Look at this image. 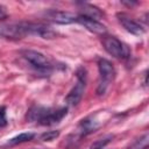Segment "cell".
Instances as JSON below:
<instances>
[{
  "instance_id": "cell-1",
  "label": "cell",
  "mask_w": 149,
  "mask_h": 149,
  "mask_svg": "<svg viewBox=\"0 0 149 149\" xmlns=\"http://www.w3.org/2000/svg\"><path fill=\"white\" fill-rule=\"evenodd\" d=\"M27 35H37L42 38H54L56 33L43 23L19 22L0 24V36L8 40H20Z\"/></svg>"
},
{
  "instance_id": "cell-2",
  "label": "cell",
  "mask_w": 149,
  "mask_h": 149,
  "mask_svg": "<svg viewBox=\"0 0 149 149\" xmlns=\"http://www.w3.org/2000/svg\"><path fill=\"white\" fill-rule=\"evenodd\" d=\"M68 113L66 107L52 108L44 107L40 105L33 106L27 113V120L30 122H36L41 126H51L58 123Z\"/></svg>"
},
{
  "instance_id": "cell-3",
  "label": "cell",
  "mask_w": 149,
  "mask_h": 149,
  "mask_svg": "<svg viewBox=\"0 0 149 149\" xmlns=\"http://www.w3.org/2000/svg\"><path fill=\"white\" fill-rule=\"evenodd\" d=\"M109 118V113H107L106 111H99L95 114H92L85 119H83L80 121V123L78 125L76 132L72 134L73 140L74 141H79L83 136H86L93 132H95L98 128H100L106 120Z\"/></svg>"
},
{
  "instance_id": "cell-4",
  "label": "cell",
  "mask_w": 149,
  "mask_h": 149,
  "mask_svg": "<svg viewBox=\"0 0 149 149\" xmlns=\"http://www.w3.org/2000/svg\"><path fill=\"white\" fill-rule=\"evenodd\" d=\"M98 69H99V83L97 87V93L98 95H104L114 79L115 71L112 63L105 58L98 59Z\"/></svg>"
},
{
  "instance_id": "cell-5",
  "label": "cell",
  "mask_w": 149,
  "mask_h": 149,
  "mask_svg": "<svg viewBox=\"0 0 149 149\" xmlns=\"http://www.w3.org/2000/svg\"><path fill=\"white\" fill-rule=\"evenodd\" d=\"M102 45L105 50L113 57L118 59H128L130 57V49L129 47L120 41L119 38L114 36H104L102 38Z\"/></svg>"
},
{
  "instance_id": "cell-6",
  "label": "cell",
  "mask_w": 149,
  "mask_h": 149,
  "mask_svg": "<svg viewBox=\"0 0 149 149\" xmlns=\"http://www.w3.org/2000/svg\"><path fill=\"white\" fill-rule=\"evenodd\" d=\"M21 55L34 69H36L40 72L49 73L52 69V64L50 63V61L38 51L27 49V50H22Z\"/></svg>"
},
{
  "instance_id": "cell-7",
  "label": "cell",
  "mask_w": 149,
  "mask_h": 149,
  "mask_svg": "<svg viewBox=\"0 0 149 149\" xmlns=\"http://www.w3.org/2000/svg\"><path fill=\"white\" fill-rule=\"evenodd\" d=\"M85 84H86V71L84 68H79L77 71V81L74 86L71 88V91L68 93V95L65 97V101L68 105L76 106L79 104L85 91Z\"/></svg>"
},
{
  "instance_id": "cell-8",
  "label": "cell",
  "mask_w": 149,
  "mask_h": 149,
  "mask_svg": "<svg viewBox=\"0 0 149 149\" xmlns=\"http://www.w3.org/2000/svg\"><path fill=\"white\" fill-rule=\"evenodd\" d=\"M44 16L58 24H70L76 22L77 20V15L70 13V12H65V10H56V9H50L47 10L44 13Z\"/></svg>"
},
{
  "instance_id": "cell-9",
  "label": "cell",
  "mask_w": 149,
  "mask_h": 149,
  "mask_svg": "<svg viewBox=\"0 0 149 149\" xmlns=\"http://www.w3.org/2000/svg\"><path fill=\"white\" fill-rule=\"evenodd\" d=\"M76 22H78L79 24H81L84 28H86L88 31L94 33V34H99V35H105L107 29L105 27V24H102L101 22H99L95 19L92 17H87L84 15H77V20Z\"/></svg>"
},
{
  "instance_id": "cell-10",
  "label": "cell",
  "mask_w": 149,
  "mask_h": 149,
  "mask_svg": "<svg viewBox=\"0 0 149 149\" xmlns=\"http://www.w3.org/2000/svg\"><path fill=\"white\" fill-rule=\"evenodd\" d=\"M116 17H118L119 22L122 24V27L127 31H129L130 34L136 35V36H140V35L144 34V28L137 21H135L134 19H132L129 15H127L125 13H118L116 14Z\"/></svg>"
},
{
  "instance_id": "cell-11",
  "label": "cell",
  "mask_w": 149,
  "mask_h": 149,
  "mask_svg": "<svg viewBox=\"0 0 149 149\" xmlns=\"http://www.w3.org/2000/svg\"><path fill=\"white\" fill-rule=\"evenodd\" d=\"M78 5H79V9L81 12L80 15H84V16H87V17H92V19H95V20L104 15L102 12L99 8H97V7H94V6L90 5V3L79 2Z\"/></svg>"
},
{
  "instance_id": "cell-12",
  "label": "cell",
  "mask_w": 149,
  "mask_h": 149,
  "mask_svg": "<svg viewBox=\"0 0 149 149\" xmlns=\"http://www.w3.org/2000/svg\"><path fill=\"white\" fill-rule=\"evenodd\" d=\"M35 137V134L34 133H21L14 137H12L10 140H8L7 144L9 146H15V144H20V143H23V142H28V141H31Z\"/></svg>"
},
{
  "instance_id": "cell-13",
  "label": "cell",
  "mask_w": 149,
  "mask_h": 149,
  "mask_svg": "<svg viewBox=\"0 0 149 149\" xmlns=\"http://www.w3.org/2000/svg\"><path fill=\"white\" fill-rule=\"evenodd\" d=\"M112 137H113L112 135H107V136H105V137H102V139L97 140V141L91 146V149H102L107 143L111 142Z\"/></svg>"
},
{
  "instance_id": "cell-14",
  "label": "cell",
  "mask_w": 149,
  "mask_h": 149,
  "mask_svg": "<svg viewBox=\"0 0 149 149\" xmlns=\"http://www.w3.org/2000/svg\"><path fill=\"white\" fill-rule=\"evenodd\" d=\"M129 149H148V135L146 134L142 139L137 140Z\"/></svg>"
},
{
  "instance_id": "cell-15",
  "label": "cell",
  "mask_w": 149,
  "mask_h": 149,
  "mask_svg": "<svg viewBox=\"0 0 149 149\" xmlns=\"http://www.w3.org/2000/svg\"><path fill=\"white\" fill-rule=\"evenodd\" d=\"M58 135H59L58 130H48L41 135V140L42 141H52L56 137H58Z\"/></svg>"
},
{
  "instance_id": "cell-16",
  "label": "cell",
  "mask_w": 149,
  "mask_h": 149,
  "mask_svg": "<svg viewBox=\"0 0 149 149\" xmlns=\"http://www.w3.org/2000/svg\"><path fill=\"white\" fill-rule=\"evenodd\" d=\"M7 123H8V121H7V116H6V107L0 106V128L6 127Z\"/></svg>"
},
{
  "instance_id": "cell-17",
  "label": "cell",
  "mask_w": 149,
  "mask_h": 149,
  "mask_svg": "<svg viewBox=\"0 0 149 149\" xmlns=\"http://www.w3.org/2000/svg\"><path fill=\"white\" fill-rule=\"evenodd\" d=\"M6 16H7V14H6L5 9H3V8L0 6V20H1V19H5Z\"/></svg>"
}]
</instances>
